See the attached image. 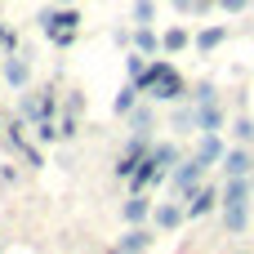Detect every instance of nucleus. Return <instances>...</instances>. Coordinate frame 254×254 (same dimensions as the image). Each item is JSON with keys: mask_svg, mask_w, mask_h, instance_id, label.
I'll return each instance as SVG.
<instances>
[{"mask_svg": "<svg viewBox=\"0 0 254 254\" xmlns=\"http://www.w3.org/2000/svg\"><path fill=\"white\" fill-rule=\"evenodd\" d=\"M219 170H223V179H237V174H254V152L246 147V143L228 147V152H223V161H219Z\"/></svg>", "mask_w": 254, "mask_h": 254, "instance_id": "obj_9", "label": "nucleus"}, {"mask_svg": "<svg viewBox=\"0 0 254 254\" xmlns=\"http://www.w3.org/2000/svg\"><path fill=\"white\" fill-rule=\"evenodd\" d=\"M152 250V228L147 223H125V237L116 241V254H143Z\"/></svg>", "mask_w": 254, "mask_h": 254, "instance_id": "obj_10", "label": "nucleus"}, {"mask_svg": "<svg viewBox=\"0 0 254 254\" xmlns=\"http://www.w3.org/2000/svg\"><path fill=\"white\" fill-rule=\"evenodd\" d=\"M129 45L143 49V54H156L161 49V31H152V22H134L129 27Z\"/></svg>", "mask_w": 254, "mask_h": 254, "instance_id": "obj_15", "label": "nucleus"}, {"mask_svg": "<svg viewBox=\"0 0 254 254\" xmlns=\"http://www.w3.org/2000/svg\"><path fill=\"white\" fill-rule=\"evenodd\" d=\"M250 9H254V0H250Z\"/></svg>", "mask_w": 254, "mask_h": 254, "instance_id": "obj_32", "label": "nucleus"}, {"mask_svg": "<svg viewBox=\"0 0 254 254\" xmlns=\"http://www.w3.org/2000/svg\"><path fill=\"white\" fill-rule=\"evenodd\" d=\"M223 152H228V143H223V129H219V134H201V138H196V156H201V161L219 165V161H223Z\"/></svg>", "mask_w": 254, "mask_h": 254, "instance_id": "obj_17", "label": "nucleus"}, {"mask_svg": "<svg viewBox=\"0 0 254 254\" xmlns=\"http://www.w3.org/2000/svg\"><path fill=\"white\" fill-rule=\"evenodd\" d=\"M250 188H254V174H250Z\"/></svg>", "mask_w": 254, "mask_h": 254, "instance_id": "obj_31", "label": "nucleus"}, {"mask_svg": "<svg viewBox=\"0 0 254 254\" xmlns=\"http://www.w3.org/2000/svg\"><path fill=\"white\" fill-rule=\"evenodd\" d=\"M0 71H4V85H13V89H27V80H31V67H27V58H18V54H9Z\"/></svg>", "mask_w": 254, "mask_h": 254, "instance_id": "obj_16", "label": "nucleus"}, {"mask_svg": "<svg viewBox=\"0 0 254 254\" xmlns=\"http://www.w3.org/2000/svg\"><path fill=\"white\" fill-rule=\"evenodd\" d=\"M250 201H254L250 174H237V179L223 183V201H219V210H223V223H228L232 237H241V232L250 228Z\"/></svg>", "mask_w": 254, "mask_h": 254, "instance_id": "obj_3", "label": "nucleus"}, {"mask_svg": "<svg viewBox=\"0 0 254 254\" xmlns=\"http://www.w3.org/2000/svg\"><path fill=\"white\" fill-rule=\"evenodd\" d=\"M232 138L237 143H246V147H254V121L241 112V116H232Z\"/></svg>", "mask_w": 254, "mask_h": 254, "instance_id": "obj_22", "label": "nucleus"}, {"mask_svg": "<svg viewBox=\"0 0 254 254\" xmlns=\"http://www.w3.org/2000/svg\"><path fill=\"white\" fill-rule=\"evenodd\" d=\"M152 147V134H134L129 143H125V152L116 156V179H129L134 174V165L143 161V152Z\"/></svg>", "mask_w": 254, "mask_h": 254, "instance_id": "obj_8", "label": "nucleus"}, {"mask_svg": "<svg viewBox=\"0 0 254 254\" xmlns=\"http://www.w3.org/2000/svg\"><path fill=\"white\" fill-rule=\"evenodd\" d=\"M161 49H165V54L192 49V31H188V27H165V31H161Z\"/></svg>", "mask_w": 254, "mask_h": 254, "instance_id": "obj_19", "label": "nucleus"}, {"mask_svg": "<svg viewBox=\"0 0 254 254\" xmlns=\"http://www.w3.org/2000/svg\"><path fill=\"white\" fill-rule=\"evenodd\" d=\"M237 254H250V250H237Z\"/></svg>", "mask_w": 254, "mask_h": 254, "instance_id": "obj_30", "label": "nucleus"}, {"mask_svg": "<svg viewBox=\"0 0 254 254\" xmlns=\"http://www.w3.org/2000/svg\"><path fill=\"white\" fill-rule=\"evenodd\" d=\"M179 161H183L179 143H152V147L143 152V161L134 165V174H129V192H152V188H161V183L174 174Z\"/></svg>", "mask_w": 254, "mask_h": 254, "instance_id": "obj_1", "label": "nucleus"}, {"mask_svg": "<svg viewBox=\"0 0 254 254\" xmlns=\"http://www.w3.org/2000/svg\"><path fill=\"white\" fill-rule=\"evenodd\" d=\"M58 4H76V0H58Z\"/></svg>", "mask_w": 254, "mask_h": 254, "instance_id": "obj_29", "label": "nucleus"}, {"mask_svg": "<svg viewBox=\"0 0 254 254\" xmlns=\"http://www.w3.org/2000/svg\"><path fill=\"white\" fill-rule=\"evenodd\" d=\"M138 98H143V89H138L134 80H125V85L116 89V98H112V112H116V116H129V112L138 107Z\"/></svg>", "mask_w": 254, "mask_h": 254, "instance_id": "obj_18", "label": "nucleus"}, {"mask_svg": "<svg viewBox=\"0 0 254 254\" xmlns=\"http://www.w3.org/2000/svg\"><path fill=\"white\" fill-rule=\"evenodd\" d=\"M134 85H138V89H143V98H147V103H156V107L179 103V98L188 94V85H183L179 67H174V63H165V58H152V63H147V71H143Z\"/></svg>", "mask_w": 254, "mask_h": 254, "instance_id": "obj_2", "label": "nucleus"}, {"mask_svg": "<svg viewBox=\"0 0 254 254\" xmlns=\"http://www.w3.org/2000/svg\"><path fill=\"white\" fill-rule=\"evenodd\" d=\"M219 9H228V13H246L250 0H219Z\"/></svg>", "mask_w": 254, "mask_h": 254, "instance_id": "obj_25", "label": "nucleus"}, {"mask_svg": "<svg viewBox=\"0 0 254 254\" xmlns=\"http://www.w3.org/2000/svg\"><path fill=\"white\" fill-rule=\"evenodd\" d=\"M210 4H219V0H196V13H205Z\"/></svg>", "mask_w": 254, "mask_h": 254, "instance_id": "obj_28", "label": "nucleus"}, {"mask_svg": "<svg viewBox=\"0 0 254 254\" xmlns=\"http://www.w3.org/2000/svg\"><path fill=\"white\" fill-rule=\"evenodd\" d=\"M121 219L125 223H147L152 219V196L147 192H129V201L121 205Z\"/></svg>", "mask_w": 254, "mask_h": 254, "instance_id": "obj_13", "label": "nucleus"}, {"mask_svg": "<svg viewBox=\"0 0 254 254\" xmlns=\"http://www.w3.org/2000/svg\"><path fill=\"white\" fill-rule=\"evenodd\" d=\"M219 201H223V188H214V183H196V188L183 196V210H188V219H205V214L219 210Z\"/></svg>", "mask_w": 254, "mask_h": 254, "instance_id": "obj_7", "label": "nucleus"}, {"mask_svg": "<svg viewBox=\"0 0 254 254\" xmlns=\"http://www.w3.org/2000/svg\"><path fill=\"white\" fill-rule=\"evenodd\" d=\"M0 45H4V49H13V31H9V27H0Z\"/></svg>", "mask_w": 254, "mask_h": 254, "instance_id": "obj_27", "label": "nucleus"}, {"mask_svg": "<svg viewBox=\"0 0 254 254\" xmlns=\"http://www.w3.org/2000/svg\"><path fill=\"white\" fill-rule=\"evenodd\" d=\"M152 223H156L161 232H174V228L188 223V210H183L179 201H161V205H152Z\"/></svg>", "mask_w": 254, "mask_h": 254, "instance_id": "obj_11", "label": "nucleus"}, {"mask_svg": "<svg viewBox=\"0 0 254 254\" xmlns=\"http://www.w3.org/2000/svg\"><path fill=\"white\" fill-rule=\"evenodd\" d=\"M152 121H156V103H138L134 112H129V125H134V134H152Z\"/></svg>", "mask_w": 254, "mask_h": 254, "instance_id": "obj_20", "label": "nucleus"}, {"mask_svg": "<svg viewBox=\"0 0 254 254\" xmlns=\"http://www.w3.org/2000/svg\"><path fill=\"white\" fill-rule=\"evenodd\" d=\"M54 112H58V94H54V89H31V94H22V98H18V116H22L27 125L58 121Z\"/></svg>", "mask_w": 254, "mask_h": 254, "instance_id": "obj_5", "label": "nucleus"}, {"mask_svg": "<svg viewBox=\"0 0 254 254\" xmlns=\"http://www.w3.org/2000/svg\"><path fill=\"white\" fill-rule=\"evenodd\" d=\"M192 107H196V134H219V129H223L228 112H223L219 103H192Z\"/></svg>", "mask_w": 254, "mask_h": 254, "instance_id": "obj_12", "label": "nucleus"}, {"mask_svg": "<svg viewBox=\"0 0 254 254\" xmlns=\"http://www.w3.org/2000/svg\"><path fill=\"white\" fill-rule=\"evenodd\" d=\"M223 40H228V27H223V22H214V27H201V31L192 36V49H196V54H214Z\"/></svg>", "mask_w": 254, "mask_h": 254, "instance_id": "obj_14", "label": "nucleus"}, {"mask_svg": "<svg viewBox=\"0 0 254 254\" xmlns=\"http://www.w3.org/2000/svg\"><path fill=\"white\" fill-rule=\"evenodd\" d=\"M129 18H134V22H156V0H134Z\"/></svg>", "mask_w": 254, "mask_h": 254, "instance_id": "obj_23", "label": "nucleus"}, {"mask_svg": "<svg viewBox=\"0 0 254 254\" xmlns=\"http://www.w3.org/2000/svg\"><path fill=\"white\" fill-rule=\"evenodd\" d=\"M205 174H210V161H201V156L192 152V156H183V161L174 165V174H170V188H174L179 196H188L196 183H205Z\"/></svg>", "mask_w": 254, "mask_h": 254, "instance_id": "obj_6", "label": "nucleus"}, {"mask_svg": "<svg viewBox=\"0 0 254 254\" xmlns=\"http://www.w3.org/2000/svg\"><path fill=\"white\" fill-rule=\"evenodd\" d=\"M36 22L45 27V36H49L58 49L76 45V36H80V13H76L71 4H45V9L36 13Z\"/></svg>", "mask_w": 254, "mask_h": 254, "instance_id": "obj_4", "label": "nucleus"}, {"mask_svg": "<svg viewBox=\"0 0 254 254\" xmlns=\"http://www.w3.org/2000/svg\"><path fill=\"white\" fill-rule=\"evenodd\" d=\"M112 40H116L121 49H129V31H125V27H116V31H112Z\"/></svg>", "mask_w": 254, "mask_h": 254, "instance_id": "obj_26", "label": "nucleus"}, {"mask_svg": "<svg viewBox=\"0 0 254 254\" xmlns=\"http://www.w3.org/2000/svg\"><path fill=\"white\" fill-rule=\"evenodd\" d=\"M147 63H152V58H147L143 49H134V45H129V54H125V80H138V76L147 71Z\"/></svg>", "mask_w": 254, "mask_h": 254, "instance_id": "obj_21", "label": "nucleus"}, {"mask_svg": "<svg viewBox=\"0 0 254 254\" xmlns=\"http://www.w3.org/2000/svg\"><path fill=\"white\" fill-rule=\"evenodd\" d=\"M192 103H219V85H214V80H201V85L192 89Z\"/></svg>", "mask_w": 254, "mask_h": 254, "instance_id": "obj_24", "label": "nucleus"}]
</instances>
